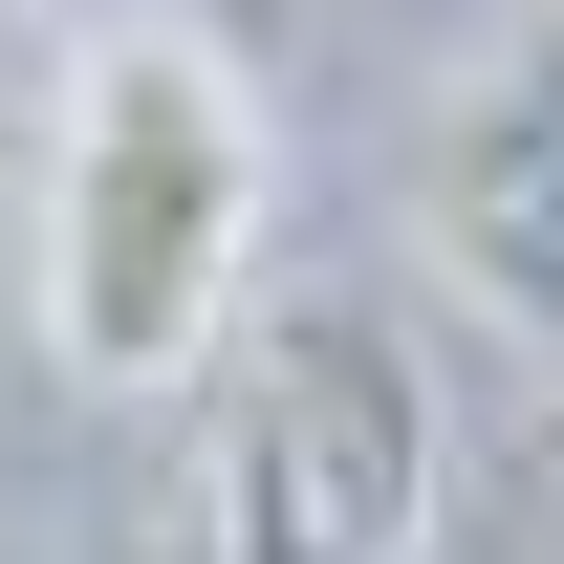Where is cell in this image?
Here are the masks:
<instances>
[{
  "label": "cell",
  "instance_id": "cell-1",
  "mask_svg": "<svg viewBox=\"0 0 564 564\" xmlns=\"http://www.w3.org/2000/svg\"><path fill=\"white\" fill-rule=\"evenodd\" d=\"M261 217H282L261 87L196 22L87 44L66 131H44V369L66 391H196L261 304Z\"/></svg>",
  "mask_w": 564,
  "mask_h": 564
},
{
  "label": "cell",
  "instance_id": "cell-3",
  "mask_svg": "<svg viewBox=\"0 0 564 564\" xmlns=\"http://www.w3.org/2000/svg\"><path fill=\"white\" fill-rule=\"evenodd\" d=\"M434 261L478 282L521 348H564V22L434 131Z\"/></svg>",
  "mask_w": 564,
  "mask_h": 564
},
{
  "label": "cell",
  "instance_id": "cell-2",
  "mask_svg": "<svg viewBox=\"0 0 564 564\" xmlns=\"http://www.w3.org/2000/svg\"><path fill=\"white\" fill-rule=\"evenodd\" d=\"M456 391L391 304H261L217 348V564H434Z\"/></svg>",
  "mask_w": 564,
  "mask_h": 564
},
{
  "label": "cell",
  "instance_id": "cell-4",
  "mask_svg": "<svg viewBox=\"0 0 564 564\" xmlns=\"http://www.w3.org/2000/svg\"><path fill=\"white\" fill-rule=\"evenodd\" d=\"M543 22H564V0H543Z\"/></svg>",
  "mask_w": 564,
  "mask_h": 564
}]
</instances>
